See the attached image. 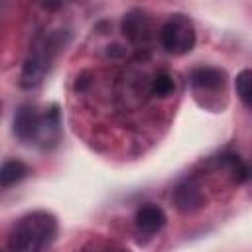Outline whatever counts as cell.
Returning a JSON list of instances; mask_svg holds the SVG:
<instances>
[{
	"label": "cell",
	"mask_w": 252,
	"mask_h": 252,
	"mask_svg": "<svg viewBox=\"0 0 252 252\" xmlns=\"http://www.w3.org/2000/svg\"><path fill=\"white\" fill-rule=\"evenodd\" d=\"M122 30L132 41H146L150 37V22L144 18L142 12H130L124 18Z\"/></svg>",
	"instance_id": "8"
},
{
	"label": "cell",
	"mask_w": 252,
	"mask_h": 252,
	"mask_svg": "<svg viewBox=\"0 0 252 252\" xmlns=\"http://www.w3.org/2000/svg\"><path fill=\"white\" fill-rule=\"evenodd\" d=\"M173 199H175V205H177V209L181 213H191V211H195V209H199L203 205L201 185L195 179H187L175 189Z\"/></svg>",
	"instance_id": "6"
},
{
	"label": "cell",
	"mask_w": 252,
	"mask_h": 252,
	"mask_svg": "<svg viewBox=\"0 0 252 252\" xmlns=\"http://www.w3.org/2000/svg\"><path fill=\"white\" fill-rule=\"evenodd\" d=\"M165 220H167V217H165L163 209L158 207V205H152V203L142 205L136 211V215H134L136 228L140 232H144V234H156V232H159L165 226Z\"/></svg>",
	"instance_id": "5"
},
{
	"label": "cell",
	"mask_w": 252,
	"mask_h": 252,
	"mask_svg": "<svg viewBox=\"0 0 252 252\" xmlns=\"http://www.w3.org/2000/svg\"><path fill=\"white\" fill-rule=\"evenodd\" d=\"M59 45H61V35L57 32L43 33L32 43L20 75V83L24 89H35L37 85L43 83Z\"/></svg>",
	"instance_id": "2"
},
{
	"label": "cell",
	"mask_w": 252,
	"mask_h": 252,
	"mask_svg": "<svg viewBox=\"0 0 252 252\" xmlns=\"http://www.w3.org/2000/svg\"><path fill=\"white\" fill-rule=\"evenodd\" d=\"M195 26L185 14H171L161 30H159V41L161 47L171 55H185L195 47Z\"/></svg>",
	"instance_id": "3"
},
{
	"label": "cell",
	"mask_w": 252,
	"mask_h": 252,
	"mask_svg": "<svg viewBox=\"0 0 252 252\" xmlns=\"http://www.w3.org/2000/svg\"><path fill=\"white\" fill-rule=\"evenodd\" d=\"M191 85L199 91H217L224 85V73L215 67H199L191 73Z\"/></svg>",
	"instance_id": "7"
},
{
	"label": "cell",
	"mask_w": 252,
	"mask_h": 252,
	"mask_svg": "<svg viewBox=\"0 0 252 252\" xmlns=\"http://www.w3.org/2000/svg\"><path fill=\"white\" fill-rule=\"evenodd\" d=\"M30 173L28 165L20 159H8L0 165V187H12L16 183H20L26 175Z\"/></svg>",
	"instance_id": "9"
},
{
	"label": "cell",
	"mask_w": 252,
	"mask_h": 252,
	"mask_svg": "<svg viewBox=\"0 0 252 252\" xmlns=\"http://www.w3.org/2000/svg\"><path fill=\"white\" fill-rule=\"evenodd\" d=\"M57 234V219L47 211L24 215L10 230V252H45Z\"/></svg>",
	"instance_id": "1"
},
{
	"label": "cell",
	"mask_w": 252,
	"mask_h": 252,
	"mask_svg": "<svg viewBox=\"0 0 252 252\" xmlns=\"http://www.w3.org/2000/svg\"><path fill=\"white\" fill-rule=\"evenodd\" d=\"M234 87H236V94L242 100V104L246 108H250V100H252V73L248 69H242L236 75Z\"/></svg>",
	"instance_id": "11"
},
{
	"label": "cell",
	"mask_w": 252,
	"mask_h": 252,
	"mask_svg": "<svg viewBox=\"0 0 252 252\" xmlns=\"http://www.w3.org/2000/svg\"><path fill=\"white\" fill-rule=\"evenodd\" d=\"M0 252H2V250H0Z\"/></svg>",
	"instance_id": "12"
},
{
	"label": "cell",
	"mask_w": 252,
	"mask_h": 252,
	"mask_svg": "<svg viewBox=\"0 0 252 252\" xmlns=\"http://www.w3.org/2000/svg\"><path fill=\"white\" fill-rule=\"evenodd\" d=\"M43 124V114H39L32 104H22L14 114V134L22 142L39 140Z\"/></svg>",
	"instance_id": "4"
},
{
	"label": "cell",
	"mask_w": 252,
	"mask_h": 252,
	"mask_svg": "<svg viewBox=\"0 0 252 252\" xmlns=\"http://www.w3.org/2000/svg\"><path fill=\"white\" fill-rule=\"evenodd\" d=\"M173 93V79L167 73H156L150 79V94L152 96H159L165 98Z\"/></svg>",
	"instance_id": "10"
}]
</instances>
